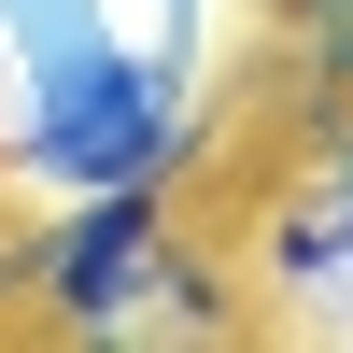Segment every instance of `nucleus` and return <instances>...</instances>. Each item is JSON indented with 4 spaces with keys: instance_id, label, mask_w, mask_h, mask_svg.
I'll return each mask as SVG.
<instances>
[{
    "instance_id": "obj_3",
    "label": "nucleus",
    "mask_w": 353,
    "mask_h": 353,
    "mask_svg": "<svg viewBox=\"0 0 353 353\" xmlns=\"http://www.w3.org/2000/svg\"><path fill=\"white\" fill-rule=\"evenodd\" d=\"M0 311H28V254H14V226H0Z\"/></svg>"
},
{
    "instance_id": "obj_2",
    "label": "nucleus",
    "mask_w": 353,
    "mask_h": 353,
    "mask_svg": "<svg viewBox=\"0 0 353 353\" xmlns=\"http://www.w3.org/2000/svg\"><path fill=\"white\" fill-rule=\"evenodd\" d=\"M254 325H353V113L339 128H283V156L254 170L241 226H226Z\"/></svg>"
},
{
    "instance_id": "obj_4",
    "label": "nucleus",
    "mask_w": 353,
    "mask_h": 353,
    "mask_svg": "<svg viewBox=\"0 0 353 353\" xmlns=\"http://www.w3.org/2000/svg\"><path fill=\"white\" fill-rule=\"evenodd\" d=\"M269 14H311V0H269Z\"/></svg>"
},
{
    "instance_id": "obj_1",
    "label": "nucleus",
    "mask_w": 353,
    "mask_h": 353,
    "mask_svg": "<svg viewBox=\"0 0 353 353\" xmlns=\"http://www.w3.org/2000/svg\"><path fill=\"white\" fill-rule=\"evenodd\" d=\"M28 254V311L71 339H226L254 325L226 241H198L184 184H99V198H43V226H14Z\"/></svg>"
}]
</instances>
